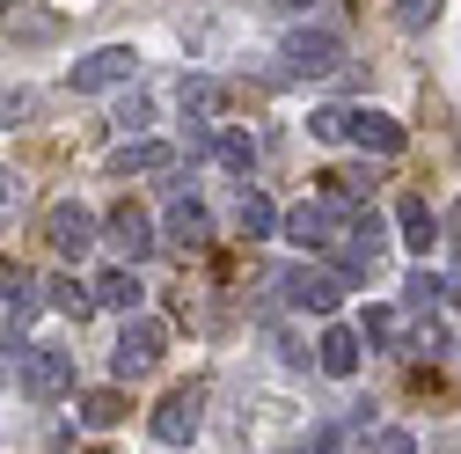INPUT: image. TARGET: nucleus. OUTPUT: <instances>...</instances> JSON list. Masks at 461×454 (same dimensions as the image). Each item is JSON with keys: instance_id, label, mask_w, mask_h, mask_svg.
Masks as SVG:
<instances>
[{"instance_id": "obj_1", "label": "nucleus", "mask_w": 461, "mask_h": 454, "mask_svg": "<svg viewBox=\"0 0 461 454\" xmlns=\"http://www.w3.org/2000/svg\"><path fill=\"white\" fill-rule=\"evenodd\" d=\"M337 67H344V37L337 30H285L271 81H330Z\"/></svg>"}, {"instance_id": "obj_2", "label": "nucleus", "mask_w": 461, "mask_h": 454, "mask_svg": "<svg viewBox=\"0 0 461 454\" xmlns=\"http://www.w3.org/2000/svg\"><path fill=\"white\" fill-rule=\"evenodd\" d=\"M15 388L30 395V404H59V395L74 388V352H59V345H23V352H15Z\"/></svg>"}, {"instance_id": "obj_3", "label": "nucleus", "mask_w": 461, "mask_h": 454, "mask_svg": "<svg viewBox=\"0 0 461 454\" xmlns=\"http://www.w3.org/2000/svg\"><path fill=\"white\" fill-rule=\"evenodd\" d=\"M161 352H168V330L154 315H125L118 345H110V374H118V381H147L161 367Z\"/></svg>"}, {"instance_id": "obj_4", "label": "nucleus", "mask_w": 461, "mask_h": 454, "mask_svg": "<svg viewBox=\"0 0 461 454\" xmlns=\"http://www.w3.org/2000/svg\"><path fill=\"white\" fill-rule=\"evenodd\" d=\"M140 74V44H95L88 59L67 67V88L74 95H103V88H125Z\"/></svg>"}, {"instance_id": "obj_5", "label": "nucleus", "mask_w": 461, "mask_h": 454, "mask_svg": "<svg viewBox=\"0 0 461 454\" xmlns=\"http://www.w3.org/2000/svg\"><path fill=\"white\" fill-rule=\"evenodd\" d=\"M44 242H51V257H67V264H81L95 242H103V220L81 205V198H59L44 213Z\"/></svg>"}, {"instance_id": "obj_6", "label": "nucleus", "mask_w": 461, "mask_h": 454, "mask_svg": "<svg viewBox=\"0 0 461 454\" xmlns=\"http://www.w3.org/2000/svg\"><path fill=\"white\" fill-rule=\"evenodd\" d=\"M198 425H205V388H168L161 404H154V418H147V432L161 447H191Z\"/></svg>"}, {"instance_id": "obj_7", "label": "nucleus", "mask_w": 461, "mask_h": 454, "mask_svg": "<svg viewBox=\"0 0 461 454\" xmlns=\"http://www.w3.org/2000/svg\"><path fill=\"white\" fill-rule=\"evenodd\" d=\"M278 235L294 242V250H330L337 235H344V213L330 205V198H308V205H294V213H278Z\"/></svg>"}, {"instance_id": "obj_8", "label": "nucleus", "mask_w": 461, "mask_h": 454, "mask_svg": "<svg viewBox=\"0 0 461 454\" xmlns=\"http://www.w3.org/2000/svg\"><path fill=\"white\" fill-rule=\"evenodd\" d=\"M278 294H285V308H301V315H337L344 278H337V271H308V264H294V271L278 278Z\"/></svg>"}, {"instance_id": "obj_9", "label": "nucleus", "mask_w": 461, "mask_h": 454, "mask_svg": "<svg viewBox=\"0 0 461 454\" xmlns=\"http://www.w3.org/2000/svg\"><path fill=\"white\" fill-rule=\"evenodd\" d=\"M103 242H110V250H118L125 264H147V257L161 250V235H154V220H147V213H140L132 198H125L118 213H110V220H103Z\"/></svg>"}, {"instance_id": "obj_10", "label": "nucleus", "mask_w": 461, "mask_h": 454, "mask_svg": "<svg viewBox=\"0 0 461 454\" xmlns=\"http://www.w3.org/2000/svg\"><path fill=\"white\" fill-rule=\"evenodd\" d=\"M344 140H352L359 154H374V161L402 154V125L388 118V110H344Z\"/></svg>"}, {"instance_id": "obj_11", "label": "nucleus", "mask_w": 461, "mask_h": 454, "mask_svg": "<svg viewBox=\"0 0 461 454\" xmlns=\"http://www.w3.org/2000/svg\"><path fill=\"white\" fill-rule=\"evenodd\" d=\"M168 168H176V147L168 140H125L103 161V177H168Z\"/></svg>"}, {"instance_id": "obj_12", "label": "nucleus", "mask_w": 461, "mask_h": 454, "mask_svg": "<svg viewBox=\"0 0 461 454\" xmlns=\"http://www.w3.org/2000/svg\"><path fill=\"white\" fill-rule=\"evenodd\" d=\"M359 359H366V337H359V330L330 322V330L315 337V367H322L330 381H352V374H359Z\"/></svg>"}, {"instance_id": "obj_13", "label": "nucleus", "mask_w": 461, "mask_h": 454, "mask_svg": "<svg viewBox=\"0 0 461 454\" xmlns=\"http://www.w3.org/2000/svg\"><path fill=\"white\" fill-rule=\"evenodd\" d=\"M161 242H176V250H205V242H212V213H205L198 198H176V205H168V220H161Z\"/></svg>"}, {"instance_id": "obj_14", "label": "nucleus", "mask_w": 461, "mask_h": 454, "mask_svg": "<svg viewBox=\"0 0 461 454\" xmlns=\"http://www.w3.org/2000/svg\"><path fill=\"white\" fill-rule=\"evenodd\" d=\"M88 294H95V308H118V315H140V301H147V286H140L132 264H110Z\"/></svg>"}, {"instance_id": "obj_15", "label": "nucleus", "mask_w": 461, "mask_h": 454, "mask_svg": "<svg viewBox=\"0 0 461 454\" xmlns=\"http://www.w3.org/2000/svg\"><path fill=\"white\" fill-rule=\"evenodd\" d=\"M395 227H402V242H411L418 257H432V250H439V213H432L418 191H411V198H395Z\"/></svg>"}, {"instance_id": "obj_16", "label": "nucleus", "mask_w": 461, "mask_h": 454, "mask_svg": "<svg viewBox=\"0 0 461 454\" xmlns=\"http://www.w3.org/2000/svg\"><path fill=\"white\" fill-rule=\"evenodd\" d=\"M37 308H44V286H37V278H23V271H15V286L0 294V330H8V337H23V330L37 322Z\"/></svg>"}, {"instance_id": "obj_17", "label": "nucleus", "mask_w": 461, "mask_h": 454, "mask_svg": "<svg viewBox=\"0 0 461 454\" xmlns=\"http://www.w3.org/2000/svg\"><path fill=\"white\" fill-rule=\"evenodd\" d=\"M0 30H8V37H51L59 15H51L44 0H8V8H0Z\"/></svg>"}, {"instance_id": "obj_18", "label": "nucleus", "mask_w": 461, "mask_h": 454, "mask_svg": "<svg viewBox=\"0 0 461 454\" xmlns=\"http://www.w3.org/2000/svg\"><path fill=\"white\" fill-rule=\"evenodd\" d=\"M176 103H184V118H220L227 88H220L212 74H184V81H176Z\"/></svg>"}, {"instance_id": "obj_19", "label": "nucleus", "mask_w": 461, "mask_h": 454, "mask_svg": "<svg viewBox=\"0 0 461 454\" xmlns=\"http://www.w3.org/2000/svg\"><path fill=\"white\" fill-rule=\"evenodd\" d=\"M359 337H366V345H381V352H395L402 345V337H411V315H402V308H366V322H359Z\"/></svg>"}, {"instance_id": "obj_20", "label": "nucleus", "mask_w": 461, "mask_h": 454, "mask_svg": "<svg viewBox=\"0 0 461 454\" xmlns=\"http://www.w3.org/2000/svg\"><path fill=\"white\" fill-rule=\"evenodd\" d=\"M125 388H88L81 395V425H95V432H110V425H125Z\"/></svg>"}, {"instance_id": "obj_21", "label": "nucleus", "mask_w": 461, "mask_h": 454, "mask_svg": "<svg viewBox=\"0 0 461 454\" xmlns=\"http://www.w3.org/2000/svg\"><path fill=\"white\" fill-rule=\"evenodd\" d=\"M235 227L249 242H264V235H278V205L264 198V191H242V205H235Z\"/></svg>"}, {"instance_id": "obj_22", "label": "nucleus", "mask_w": 461, "mask_h": 454, "mask_svg": "<svg viewBox=\"0 0 461 454\" xmlns=\"http://www.w3.org/2000/svg\"><path fill=\"white\" fill-rule=\"evenodd\" d=\"M322 191H330V205H359L374 191V177L366 168H322Z\"/></svg>"}, {"instance_id": "obj_23", "label": "nucleus", "mask_w": 461, "mask_h": 454, "mask_svg": "<svg viewBox=\"0 0 461 454\" xmlns=\"http://www.w3.org/2000/svg\"><path fill=\"white\" fill-rule=\"evenodd\" d=\"M212 161L235 168V177H249V168H257V140H249V132H220V140H212Z\"/></svg>"}, {"instance_id": "obj_24", "label": "nucleus", "mask_w": 461, "mask_h": 454, "mask_svg": "<svg viewBox=\"0 0 461 454\" xmlns=\"http://www.w3.org/2000/svg\"><path fill=\"white\" fill-rule=\"evenodd\" d=\"M402 294H411V308H439V301H454V286H447L439 271H425V264L402 278Z\"/></svg>"}, {"instance_id": "obj_25", "label": "nucleus", "mask_w": 461, "mask_h": 454, "mask_svg": "<svg viewBox=\"0 0 461 454\" xmlns=\"http://www.w3.org/2000/svg\"><path fill=\"white\" fill-rule=\"evenodd\" d=\"M44 301H51V308H59V315H74V322H81V315L95 308V294L81 286V278H51V286H44Z\"/></svg>"}, {"instance_id": "obj_26", "label": "nucleus", "mask_w": 461, "mask_h": 454, "mask_svg": "<svg viewBox=\"0 0 461 454\" xmlns=\"http://www.w3.org/2000/svg\"><path fill=\"white\" fill-rule=\"evenodd\" d=\"M110 118H118V132H132V140H140V132L154 125V95H140V88H125V95H118V110H110Z\"/></svg>"}, {"instance_id": "obj_27", "label": "nucleus", "mask_w": 461, "mask_h": 454, "mask_svg": "<svg viewBox=\"0 0 461 454\" xmlns=\"http://www.w3.org/2000/svg\"><path fill=\"white\" fill-rule=\"evenodd\" d=\"M402 345H411V352H425V359H432V352H447V322L425 308V315L411 322V337H402Z\"/></svg>"}, {"instance_id": "obj_28", "label": "nucleus", "mask_w": 461, "mask_h": 454, "mask_svg": "<svg viewBox=\"0 0 461 454\" xmlns=\"http://www.w3.org/2000/svg\"><path fill=\"white\" fill-rule=\"evenodd\" d=\"M30 110H37V95H30V88H0V132L30 125Z\"/></svg>"}, {"instance_id": "obj_29", "label": "nucleus", "mask_w": 461, "mask_h": 454, "mask_svg": "<svg viewBox=\"0 0 461 454\" xmlns=\"http://www.w3.org/2000/svg\"><path fill=\"white\" fill-rule=\"evenodd\" d=\"M439 8H447V0H395V23H402V30H432Z\"/></svg>"}, {"instance_id": "obj_30", "label": "nucleus", "mask_w": 461, "mask_h": 454, "mask_svg": "<svg viewBox=\"0 0 461 454\" xmlns=\"http://www.w3.org/2000/svg\"><path fill=\"white\" fill-rule=\"evenodd\" d=\"M359 454H418V440L402 432V425H381V432H366V447Z\"/></svg>"}, {"instance_id": "obj_31", "label": "nucleus", "mask_w": 461, "mask_h": 454, "mask_svg": "<svg viewBox=\"0 0 461 454\" xmlns=\"http://www.w3.org/2000/svg\"><path fill=\"white\" fill-rule=\"evenodd\" d=\"M337 447H344V432H337V425H308L285 454H337Z\"/></svg>"}, {"instance_id": "obj_32", "label": "nucleus", "mask_w": 461, "mask_h": 454, "mask_svg": "<svg viewBox=\"0 0 461 454\" xmlns=\"http://www.w3.org/2000/svg\"><path fill=\"white\" fill-rule=\"evenodd\" d=\"M271 352H278L285 367H308V359H315V352H308V337H301V330H278V337H271Z\"/></svg>"}, {"instance_id": "obj_33", "label": "nucleus", "mask_w": 461, "mask_h": 454, "mask_svg": "<svg viewBox=\"0 0 461 454\" xmlns=\"http://www.w3.org/2000/svg\"><path fill=\"white\" fill-rule=\"evenodd\" d=\"M308 132H315V140H344V110H337V103L308 110Z\"/></svg>"}, {"instance_id": "obj_34", "label": "nucleus", "mask_w": 461, "mask_h": 454, "mask_svg": "<svg viewBox=\"0 0 461 454\" xmlns=\"http://www.w3.org/2000/svg\"><path fill=\"white\" fill-rule=\"evenodd\" d=\"M15 198H23V184H15V177H8V168H0V213H8V205H15Z\"/></svg>"}, {"instance_id": "obj_35", "label": "nucleus", "mask_w": 461, "mask_h": 454, "mask_svg": "<svg viewBox=\"0 0 461 454\" xmlns=\"http://www.w3.org/2000/svg\"><path fill=\"white\" fill-rule=\"evenodd\" d=\"M278 15H308V8H322V0H271Z\"/></svg>"}]
</instances>
